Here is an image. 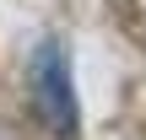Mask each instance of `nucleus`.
Masks as SVG:
<instances>
[{
    "mask_svg": "<svg viewBox=\"0 0 146 140\" xmlns=\"http://www.w3.org/2000/svg\"><path fill=\"white\" fill-rule=\"evenodd\" d=\"M33 113L54 140H76L81 113H76V81H70V54L60 38H43L33 54Z\"/></svg>",
    "mask_w": 146,
    "mask_h": 140,
    "instance_id": "1",
    "label": "nucleus"
}]
</instances>
